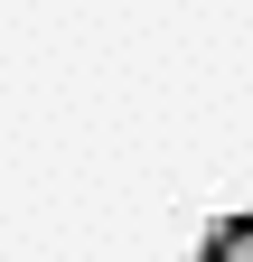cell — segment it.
<instances>
[{
  "mask_svg": "<svg viewBox=\"0 0 253 262\" xmlns=\"http://www.w3.org/2000/svg\"><path fill=\"white\" fill-rule=\"evenodd\" d=\"M197 262H253V206L244 215H225V225H216V234H206V253Z\"/></svg>",
  "mask_w": 253,
  "mask_h": 262,
  "instance_id": "1",
  "label": "cell"
}]
</instances>
